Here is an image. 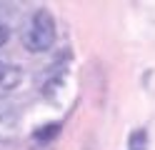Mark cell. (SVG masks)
<instances>
[{"label":"cell","mask_w":155,"mask_h":150,"mask_svg":"<svg viewBox=\"0 0 155 150\" xmlns=\"http://www.w3.org/2000/svg\"><path fill=\"white\" fill-rule=\"evenodd\" d=\"M55 38H58V25H55V18L50 10H35L33 20L28 30L23 33V45L30 50V53H45L55 45Z\"/></svg>","instance_id":"6da1fadb"},{"label":"cell","mask_w":155,"mask_h":150,"mask_svg":"<svg viewBox=\"0 0 155 150\" xmlns=\"http://www.w3.org/2000/svg\"><path fill=\"white\" fill-rule=\"evenodd\" d=\"M15 125H18V108H15V103H10L8 98L0 95V140L10 138Z\"/></svg>","instance_id":"7a4b0ae2"},{"label":"cell","mask_w":155,"mask_h":150,"mask_svg":"<svg viewBox=\"0 0 155 150\" xmlns=\"http://www.w3.org/2000/svg\"><path fill=\"white\" fill-rule=\"evenodd\" d=\"M20 83H23V68L8 63V68L0 73V90H3V93H8V90H15Z\"/></svg>","instance_id":"3957f363"},{"label":"cell","mask_w":155,"mask_h":150,"mask_svg":"<svg viewBox=\"0 0 155 150\" xmlns=\"http://www.w3.org/2000/svg\"><path fill=\"white\" fill-rule=\"evenodd\" d=\"M63 130V123H50V125H40L33 133V138H35V143H40V145H48L50 140H55L58 138V133Z\"/></svg>","instance_id":"277c9868"},{"label":"cell","mask_w":155,"mask_h":150,"mask_svg":"<svg viewBox=\"0 0 155 150\" xmlns=\"http://www.w3.org/2000/svg\"><path fill=\"white\" fill-rule=\"evenodd\" d=\"M128 150H148V130L135 128L128 135Z\"/></svg>","instance_id":"5b68a950"},{"label":"cell","mask_w":155,"mask_h":150,"mask_svg":"<svg viewBox=\"0 0 155 150\" xmlns=\"http://www.w3.org/2000/svg\"><path fill=\"white\" fill-rule=\"evenodd\" d=\"M8 40H10V28L0 23V48H3V45L8 43Z\"/></svg>","instance_id":"8992f818"},{"label":"cell","mask_w":155,"mask_h":150,"mask_svg":"<svg viewBox=\"0 0 155 150\" xmlns=\"http://www.w3.org/2000/svg\"><path fill=\"white\" fill-rule=\"evenodd\" d=\"M5 68H8V60H5L3 55H0V73H3V70H5Z\"/></svg>","instance_id":"52a82bcc"},{"label":"cell","mask_w":155,"mask_h":150,"mask_svg":"<svg viewBox=\"0 0 155 150\" xmlns=\"http://www.w3.org/2000/svg\"><path fill=\"white\" fill-rule=\"evenodd\" d=\"M30 150H48L45 145H40V143H38V148H30Z\"/></svg>","instance_id":"ba28073f"}]
</instances>
